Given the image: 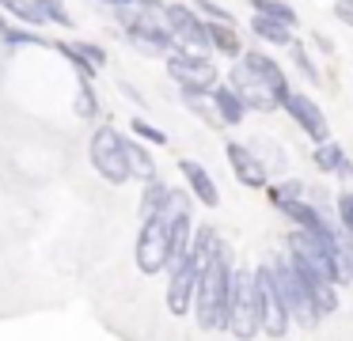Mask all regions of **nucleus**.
Wrapping results in <instances>:
<instances>
[{"label":"nucleus","mask_w":353,"mask_h":341,"mask_svg":"<svg viewBox=\"0 0 353 341\" xmlns=\"http://www.w3.org/2000/svg\"><path fill=\"white\" fill-rule=\"evenodd\" d=\"M274 201L281 205V209H285V216H292L300 227H304V231H312V235H327V231H330V227H327V220H323L319 212L312 209V205L292 201V197H285V194H274Z\"/></svg>","instance_id":"obj_13"},{"label":"nucleus","mask_w":353,"mask_h":341,"mask_svg":"<svg viewBox=\"0 0 353 341\" xmlns=\"http://www.w3.org/2000/svg\"><path fill=\"white\" fill-rule=\"evenodd\" d=\"M228 288H232V258H228L224 239H216L198 277V326L201 330H228Z\"/></svg>","instance_id":"obj_1"},{"label":"nucleus","mask_w":353,"mask_h":341,"mask_svg":"<svg viewBox=\"0 0 353 341\" xmlns=\"http://www.w3.org/2000/svg\"><path fill=\"white\" fill-rule=\"evenodd\" d=\"M183 201H186L183 194L168 189L160 209L152 216H145V227H141V239H137V265L145 273H160L175 258V250H171V216H175V209Z\"/></svg>","instance_id":"obj_2"},{"label":"nucleus","mask_w":353,"mask_h":341,"mask_svg":"<svg viewBox=\"0 0 353 341\" xmlns=\"http://www.w3.org/2000/svg\"><path fill=\"white\" fill-rule=\"evenodd\" d=\"M209 38H213V50L228 53V57H236V53H243V45H239L236 30H232L228 23H209Z\"/></svg>","instance_id":"obj_19"},{"label":"nucleus","mask_w":353,"mask_h":341,"mask_svg":"<svg viewBox=\"0 0 353 341\" xmlns=\"http://www.w3.org/2000/svg\"><path fill=\"white\" fill-rule=\"evenodd\" d=\"M338 258H342V273H345V280H353V242L338 247Z\"/></svg>","instance_id":"obj_31"},{"label":"nucleus","mask_w":353,"mask_h":341,"mask_svg":"<svg viewBox=\"0 0 353 341\" xmlns=\"http://www.w3.org/2000/svg\"><path fill=\"white\" fill-rule=\"evenodd\" d=\"M163 197H168V186H160V182H148V194H145V201H141L145 216H152V212L160 209V205H163Z\"/></svg>","instance_id":"obj_25"},{"label":"nucleus","mask_w":353,"mask_h":341,"mask_svg":"<svg viewBox=\"0 0 353 341\" xmlns=\"http://www.w3.org/2000/svg\"><path fill=\"white\" fill-rule=\"evenodd\" d=\"M198 12H205V15H213L216 23H232V15L224 12V8H216V4H209V0H198Z\"/></svg>","instance_id":"obj_30"},{"label":"nucleus","mask_w":353,"mask_h":341,"mask_svg":"<svg viewBox=\"0 0 353 341\" xmlns=\"http://www.w3.org/2000/svg\"><path fill=\"white\" fill-rule=\"evenodd\" d=\"M107 4H114V0H107Z\"/></svg>","instance_id":"obj_34"},{"label":"nucleus","mask_w":353,"mask_h":341,"mask_svg":"<svg viewBox=\"0 0 353 341\" xmlns=\"http://www.w3.org/2000/svg\"><path fill=\"white\" fill-rule=\"evenodd\" d=\"M179 171L186 174V182H190V189L201 197V205H221V189H216V182L209 178V171H205L201 163L183 159V163H179Z\"/></svg>","instance_id":"obj_14"},{"label":"nucleus","mask_w":353,"mask_h":341,"mask_svg":"<svg viewBox=\"0 0 353 341\" xmlns=\"http://www.w3.org/2000/svg\"><path fill=\"white\" fill-rule=\"evenodd\" d=\"M34 8H39V15L46 23H61V27H69V12L61 8V0H34Z\"/></svg>","instance_id":"obj_23"},{"label":"nucleus","mask_w":353,"mask_h":341,"mask_svg":"<svg viewBox=\"0 0 353 341\" xmlns=\"http://www.w3.org/2000/svg\"><path fill=\"white\" fill-rule=\"evenodd\" d=\"M130 34V42L137 45L141 53H152V57H160V53H168V45L175 42L171 38V30H168V19H148V23H141V27H130L125 30Z\"/></svg>","instance_id":"obj_11"},{"label":"nucleus","mask_w":353,"mask_h":341,"mask_svg":"<svg viewBox=\"0 0 353 341\" xmlns=\"http://www.w3.org/2000/svg\"><path fill=\"white\" fill-rule=\"evenodd\" d=\"M334 12H338V19H342V23H350V27H353V0H338Z\"/></svg>","instance_id":"obj_32"},{"label":"nucleus","mask_w":353,"mask_h":341,"mask_svg":"<svg viewBox=\"0 0 353 341\" xmlns=\"http://www.w3.org/2000/svg\"><path fill=\"white\" fill-rule=\"evenodd\" d=\"M163 19H168L171 38L183 45V53L201 57V53L213 45V38H209V23H201V15H194L186 4H168L163 8Z\"/></svg>","instance_id":"obj_6"},{"label":"nucleus","mask_w":353,"mask_h":341,"mask_svg":"<svg viewBox=\"0 0 353 341\" xmlns=\"http://www.w3.org/2000/svg\"><path fill=\"white\" fill-rule=\"evenodd\" d=\"M228 163H232V171L239 174L243 186H266V167L254 159L251 148H243V144H228Z\"/></svg>","instance_id":"obj_12"},{"label":"nucleus","mask_w":353,"mask_h":341,"mask_svg":"<svg viewBox=\"0 0 353 341\" xmlns=\"http://www.w3.org/2000/svg\"><path fill=\"white\" fill-rule=\"evenodd\" d=\"M315 163L323 167V171H342V163H345V156H342V148L338 144H330V141H323L319 148H315Z\"/></svg>","instance_id":"obj_21"},{"label":"nucleus","mask_w":353,"mask_h":341,"mask_svg":"<svg viewBox=\"0 0 353 341\" xmlns=\"http://www.w3.org/2000/svg\"><path fill=\"white\" fill-rule=\"evenodd\" d=\"M254 12L270 15V19L285 23V27H296V12L289 4H281V0H254Z\"/></svg>","instance_id":"obj_20"},{"label":"nucleus","mask_w":353,"mask_h":341,"mask_svg":"<svg viewBox=\"0 0 353 341\" xmlns=\"http://www.w3.org/2000/svg\"><path fill=\"white\" fill-rule=\"evenodd\" d=\"M213 103H216V110H221V121H228V125H236V121H243V99L236 95L232 87H216L213 91Z\"/></svg>","instance_id":"obj_17"},{"label":"nucleus","mask_w":353,"mask_h":341,"mask_svg":"<svg viewBox=\"0 0 353 341\" xmlns=\"http://www.w3.org/2000/svg\"><path fill=\"white\" fill-rule=\"evenodd\" d=\"M232 91L243 99V106H254V110H274V106H281V95L259 72H251L247 65L232 68Z\"/></svg>","instance_id":"obj_8"},{"label":"nucleus","mask_w":353,"mask_h":341,"mask_svg":"<svg viewBox=\"0 0 353 341\" xmlns=\"http://www.w3.org/2000/svg\"><path fill=\"white\" fill-rule=\"evenodd\" d=\"M292 57H296V65H300V68H304V76H307V80H319V72H315V65L307 61V53L300 50V45H292Z\"/></svg>","instance_id":"obj_29"},{"label":"nucleus","mask_w":353,"mask_h":341,"mask_svg":"<svg viewBox=\"0 0 353 341\" xmlns=\"http://www.w3.org/2000/svg\"><path fill=\"white\" fill-rule=\"evenodd\" d=\"M281 106L292 114V121H296L312 141H319V144L327 141V118H323V110L307 95H292V91H289V95L281 99Z\"/></svg>","instance_id":"obj_10"},{"label":"nucleus","mask_w":353,"mask_h":341,"mask_svg":"<svg viewBox=\"0 0 353 341\" xmlns=\"http://www.w3.org/2000/svg\"><path fill=\"white\" fill-rule=\"evenodd\" d=\"M77 50H80V57L92 65V72H99V68H107V53L99 50V45H92V42H77Z\"/></svg>","instance_id":"obj_24"},{"label":"nucleus","mask_w":353,"mask_h":341,"mask_svg":"<svg viewBox=\"0 0 353 341\" xmlns=\"http://www.w3.org/2000/svg\"><path fill=\"white\" fill-rule=\"evenodd\" d=\"M0 8H8L12 15H19L23 23H31V27H39V23H46L39 15V8H34V0H0Z\"/></svg>","instance_id":"obj_22"},{"label":"nucleus","mask_w":353,"mask_h":341,"mask_svg":"<svg viewBox=\"0 0 353 341\" xmlns=\"http://www.w3.org/2000/svg\"><path fill=\"white\" fill-rule=\"evenodd\" d=\"M254 280H259V311H262V326H266L270 338H281L285 330H289V307H285L281 300V288H277L274 280V269H254Z\"/></svg>","instance_id":"obj_7"},{"label":"nucleus","mask_w":353,"mask_h":341,"mask_svg":"<svg viewBox=\"0 0 353 341\" xmlns=\"http://www.w3.org/2000/svg\"><path fill=\"white\" fill-rule=\"evenodd\" d=\"M243 65L251 68V72H259L262 80H266L270 87H274L277 95H281V99L289 95V80H285V72L274 65V57H266V53H247V57H243Z\"/></svg>","instance_id":"obj_15"},{"label":"nucleus","mask_w":353,"mask_h":341,"mask_svg":"<svg viewBox=\"0 0 353 341\" xmlns=\"http://www.w3.org/2000/svg\"><path fill=\"white\" fill-rule=\"evenodd\" d=\"M168 68H171V76H175L183 87H201V91H209L216 83V68L209 65L205 57H194V53H175V57L168 61Z\"/></svg>","instance_id":"obj_9"},{"label":"nucleus","mask_w":353,"mask_h":341,"mask_svg":"<svg viewBox=\"0 0 353 341\" xmlns=\"http://www.w3.org/2000/svg\"><path fill=\"white\" fill-rule=\"evenodd\" d=\"M251 30L262 38V42H274V45H285V42L292 38V27H285V23L270 19V15H262V12H254V23H251Z\"/></svg>","instance_id":"obj_16"},{"label":"nucleus","mask_w":353,"mask_h":341,"mask_svg":"<svg viewBox=\"0 0 353 341\" xmlns=\"http://www.w3.org/2000/svg\"><path fill=\"white\" fill-rule=\"evenodd\" d=\"M133 133L145 136V141H152V144H168V133H160L156 125H148V121H141V118H133Z\"/></svg>","instance_id":"obj_27"},{"label":"nucleus","mask_w":353,"mask_h":341,"mask_svg":"<svg viewBox=\"0 0 353 341\" xmlns=\"http://www.w3.org/2000/svg\"><path fill=\"white\" fill-rule=\"evenodd\" d=\"M125 152H130V167H133V178H141V182H156V163H152V156H148L141 144H133V141H125Z\"/></svg>","instance_id":"obj_18"},{"label":"nucleus","mask_w":353,"mask_h":341,"mask_svg":"<svg viewBox=\"0 0 353 341\" xmlns=\"http://www.w3.org/2000/svg\"><path fill=\"white\" fill-rule=\"evenodd\" d=\"M4 34H8V23H4V19H0V38H4Z\"/></svg>","instance_id":"obj_33"},{"label":"nucleus","mask_w":353,"mask_h":341,"mask_svg":"<svg viewBox=\"0 0 353 341\" xmlns=\"http://www.w3.org/2000/svg\"><path fill=\"white\" fill-rule=\"evenodd\" d=\"M338 212H342L345 231H353V194H342V197H338Z\"/></svg>","instance_id":"obj_28"},{"label":"nucleus","mask_w":353,"mask_h":341,"mask_svg":"<svg viewBox=\"0 0 353 341\" xmlns=\"http://www.w3.org/2000/svg\"><path fill=\"white\" fill-rule=\"evenodd\" d=\"M92 163H95V171H99L107 182H114V186H122L125 178H133L125 136H118L110 125H103L99 133L92 136Z\"/></svg>","instance_id":"obj_5"},{"label":"nucleus","mask_w":353,"mask_h":341,"mask_svg":"<svg viewBox=\"0 0 353 341\" xmlns=\"http://www.w3.org/2000/svg\"><path fill=\"white\" fill-rule=\"evenodd\" d=\"M262 326L259 311V280L251 269H232V288H228V330L239 341H251Z\"/></svg>","instance_id":"obj_3"},{"label":"nucleus","mask_w":353,"mask_h":341,"mask_svg":"<svg viewBox=\"0 0 353 341\" xmlns=\"http://www.w3.org/2000/svg\"><path fill=\"white\" fill-rule=\"evenodd\" d=\"M77 110H80V118H92V114H95V91H92V83H88V76L80 80V99H77Z\"/></svg>","instance_id":"obj_26"},{"label":"nucleus","mask_w":353,"mask_h":341,"mask_svg":"<svg viewBox=\"0 0 353 341\" xmlns=\"http://www.w3.org/2000/svg\"><path fill=\"white\" fill-rule=\"evenodd\" d=\"M274 280H277V288H281V300H285V307H289V315L296 318L300 326H315V322H319L323 311H319V303H315L312 288H307V277L300 273L296 258L277 262L274 265Z\"/></svg>","instance_id":"obj_4"}]
</instances>
